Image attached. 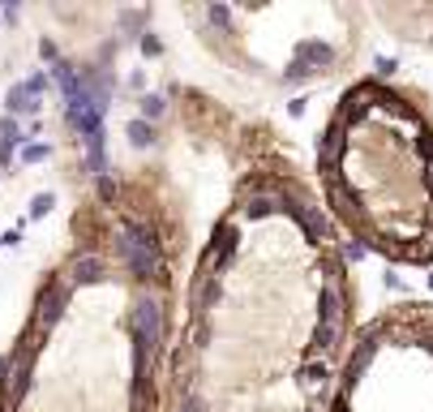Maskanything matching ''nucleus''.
Returning a JSON list of instances; mask_svg holds the SVG:
<instances>
[{"mask_svg":"<svg viewBox=\"0 0 433 412\" xmlns=\"http://www.w3.org/2000/svg\"><path fill=\"white\" fill-rule=\"evenodd\" d=\"M335 412H433V305H395L356 335Z\"/></svg>","mask_w":433,"mask_h":412,"instance_id":"2","label":"nucleus"},{"mask_svg":"<svg viewBox=\"0 0 433 412\" xmlns=\"http://www.w3.org/2000/svg\"><path fill=\"white\" fill-rule=\"evenodd\" d=\"M335 219L407 267L433 262V116L403 86H352L318 150Z\"/></svg>","mask_w":433,"mask_h":412,"instance_id":"1","label":"nucleus"}]
</instances>
